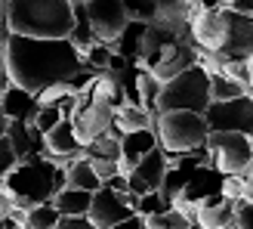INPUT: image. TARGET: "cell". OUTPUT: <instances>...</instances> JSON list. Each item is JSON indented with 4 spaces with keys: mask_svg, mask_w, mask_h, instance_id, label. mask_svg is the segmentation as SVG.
I'll return each instance as SVG.
<instances>
[{
    "mask_svg": "<svg viewBox=\"0 0 253 229\" xmlns=\"http://www.w3.org/2000/svg\"><path fill=\"white\" fill-rule=\"evenodd\" d=\"M9 81L41 96L56 84H68L84 68V56L71 41H37V37H3Z\"/></svg>",
    "mask_w": 253,
    "mask_h": 229,
    "instance_id": "obj_1",
    "label": "cell"
},
{
    "mask_svg": "<svg viewBox=\"0 0 253 229\" xmlns=\"http://www.w3.org/2000/svg\"><path fill=\"white\" fill-rule=\"evenodd\" d=\"M0 22L9 34L37 41H68L74 28L71 0H3Z\"/></svg>",
    "mask_w": 253,
    "mask_h": 229,
    "instance_id": "obj_2",
    "label": "cell"
},
{
    "mask_svg": "<svg viewBox=\"0 0 253 229\" xmlns=\"http://www.w3.org/2000/svg\"><path fill=\"white\" fill-rule=\"evenodd\" d=\"M3 189L9 192L12 205L19 211H28L37 205L53 201L62 189H65V168L53 158H31L19 161L16 168L6 173Z\"/></svg>",
    "mask_w": 253,
    "mask_h": 229,
    "instance_id": "obj_3",
    "label": "cell"
},
{
    "mask_svg": "<svg viewBox=\"0 0 253 229\" xmlns=\"http://www.w3.org/2000/svg\"><path fill=\"white\" fill-rule=\"evenodd\" d=\"M155 133H158V146L170 158V155H185V152L207 146L210 127L204 121V114H195V112H158Z\"/></svg>",
    "mask_w": 253,
    "mask_h": 229,
    "instance_id": "obj_4",
    "label": "cell"
},
{
    "mask_svg": "<svg viewBox=\"0 0 253 229\" xmlns=\"http://www.w3.org/2000/svg\"><path fill=\"white\" fill-rule=\"evenodd\" d=\"M210 106V74L195 65L161 87L158 112H195L204 114Z\"/></svg>",
    "mask_w": 253,
    "mask_h": 229,
    "instance_id": "obj_5",
    "label": "cell"
},
{
    "mask_svg": "<svg viewBox=\"0 0 253 229\" xmlns=\"http://www.w3.org/2000/svg\"><path fill=\"white\" fill-rule=\"evenodd\" d=\"M210 164L225 176H244L253 168V136L244 133H210L207 136Z\"/></svg>",
    "mask_w": 253,
    "mask_h": 229,
    "instance_id": "obj_6",
    "label": "cell"
},
{
    "mask_svg": "<svg viewBox=\"0 0 253 229\" xmlns=\"http://www.w3.org/2000/svg\"><path fill=\"white\" fill-rule=\"evenodd\" d=\"M210 133H244L253 136V96H238L229 103H210L204 112Z\"/></svg>",
    "mask_w": 253,
    "mask_h": 229,
    "instance_id": "obj_7",
    "label": "cell"
},
{
    "mask_svg": "<svg viewBox=\"0 0 253 229\" xmlns=\"http://www.w3.org/2000/svg\"><path fill=\"white\" fill-rule=\"evenodd\" d=\"M222 65H244V62L253 56V19L241 16L225 6V37H222V47L219 53H213Z\"/></svg>",
    "mask_w": 253,
    "mask_h": 229,
    "instance_id": "obj_8",
    "label": "cell"
},
{
    "mask_svg": "<svg viewBox=\"0 0 253 229\" xmlns=\"http://www.w3.org/2000/svg\"><path fill=\"white\" fill-rule=\"evenodd\" d=\"M86 16H90L93 34L99 44H115L121 31L126 28V22H130L121 0H86Z\"/></svg>",
    "mask_w": 253,
    "mask_h": 229,
    "instance_id": "obj_9",
    "label": "cell"
},
{
    "mask_svg": "<svg viewBox=\"0 0 253 229\" xmlns=\"http://www.w3.org/2000/svg\"><path fill=\"white\" fill-rule=\"evenodd\" d=\"M198 59H201V50H198V44L192 41V34H188V37H179L176 44H170L167 50H164L161 59H158V65L148 68V71L155 74L161 84H167V81H173V78H179L182 71L195 68Z\"/></svg>",
    "mask_w": 253,
    "mask_h": 229,
    "instance_id": "obj_10",
    "label": "cell"
},
{
    "mask_svg": "<svg viewBox=\"0 0 253 229\" xmlns=\"http://www.w3.org/2000/svg\"><path fill=\"white\" fill-rule=\"evenodd\" d=\"M71 121H74V130H78V139L86 146V143H93V139H99L102 133L115 130V109L108 103L86 99V103H81L78 114H74Z\"/></svg>",
    "mask_w": 253,
    "mask_h": 229,
    "instance_id": "obj_11",
    "label": "cell"
},
{
    "mask_svg": "<svg viewBox=\"0 0 253 229\" xmlns=\"http://www.w3.org/2000/svg\"><path fill=\"white\" fill-rule=\"evenodd\" d=\"M164 173H167V152L158 146L155 152H148V155L139 161L130 173H126V176H130V192L139 195V198L148 195V192H161Z\"/></svg>",
    "mask_w": 253,
    "mask_h": 229,
    "instance_id": "obj_12",
    "label": "cell"
},
{
    "mask_svg": "<svg viewBox=\"0 0 253 229\" xmlns=\"http://www.w3.org/2000/svg\"><path fill=\"white\" fill-rule=\"evenodd\" d=\"M133 208L124 201V195L111 192V189H99V192H93V205H90V214L86 217L93 220L96 229H115L118 223H124L126 217H133Z\"/></svg>",
    "mask_w": 253,
    "mask_h": 229,
    "instance_id": "obj_13",
    "label": "cell"
},
{
    "mask_svg": "<svg viewBox=\"0 0 253 229\" xmlns=\"http://www.w3.org/2000/svg\"><path fill=\"white\" fill-rule=\"evenodd\" d=\"M225 37V6L204 9L192 19V41L198 44L201 53H219Z\"/></svg>",
    "mask_w": 253,
    "mask_h": 229,
    "instance_id": "obj_14",
    "label": "cell"
},
{
    "mask_svg": "<svg viewBox=\"0 0 253 229\" xmlns=\"http://www.w3.org/2000/svg\"><path fill=\"white\" fill-rule=\"evenodd\" d=\"M192 3L188 0H158V9H155V19L151 25L170 31L173 37H188L192 34Z\"/></svg>",
    "mask_w": 253,
    "mask_h": 229,
    "instance_id": "obj_15",
    "label": "cell"
},
{
    "mask_svg": "<svg viewBox=\"0 0 253 229\" xmlns=\"http://www.w3.org/2000/svg\"><path fill=\"white\" fill-rule=\"evenodd\" d=\"M222 180H225V173H219L216 168H210V164L207 168H198L179 198H185V201H192L195 208H201V205H207L213 198H222Z\"/></svg>",
    "mask_w": 253,
    "mask_h": 229,
    "instance_id": "obj_16",
    "label": "cell"
},
{
    "mask_svg": "<svg viewBox=\"0 0 253 229\" xmlns=\"http://www.w3.org/2000/svg\"><path fill=\"white\" fill-rule=\"evenodd\" d=\"M46 155L53 161H74L84 155V143L78 139L74 121H62L53 133H46Z\"/></svg>",
    "mask_w": 253,
    "mask_h": 229,
    "instance_id": "obj_17",
    "label": "cell"
},
{
    "mask_svg": "<svg viewBox=\"0 0 253 229\" xmlns=\"http://www.w3.org/2000/svg\"><path fill=\"white\" fill-rule=\"evenodd\" d=\"M158 149V133L155 130H136L121 136V173H130L148 152Z\"/></svg>",
    "mask_w": 253,
    "mask_h": 229,
    "instance_id": "obj_18",
    "label": "cell"
},
{
    "mask_svg": "<svg viewBox=\"0 0 253 229\" xmlns=\"http://www.w3.org/2000/svg\"><path fill=\"white\" fill-rule=\"evenodd\" d=\"M0 109H3L6 121H22V124H31L37 118V112H41V103H37V96L22 90V87L12 84L9 90L0 96Z\"/></svg>",
    "mask_w": 253,
    "mask_h": 229,
    "instance_id": "obj_19",
    "label": "cell"
},
{
    "mask_svg": "<svg viewBox=\"0 0 253 229\" xmlns=\"http://www.w3.org/2000/svg\"><path fill=\"white\" fill-rule=\"evenodd\" d=\"M235 205H238V201L213 198V201H207V205L198 208L195 223L201 229H232L235 226Z\"/></svg>",
    "mask_w": 253,
    "mask_h": 229,
    "instance_id": "obj_20",
    "label": "cell"
},
{
    "mask_svg": "<svg viewBox=\"0 0 253 229\" xmlns=\"http://www.w3.org/2000/svg\"><path fill=\"white\" fill-rule=\"evenodd\" d=\"M145 28H148V22H126V28L121 31L118 41L111 44V50H115L118 56H124L126 62L139 65V59H142V37H145Z\"/></svg>",
    "mask_w": 253,
    "mask_h": 229,
    "instance_id": "obj_21",
    "label": "cell"
},
{
    "mask_svg": "<svg viewBox=\"0 0 253 229\" xmlns=\"http://www.w3.org/2000/svg\"><path fill=\"white\" fill-rule=\"evenodd\" d=\"M62 168H65V186L68 189H84V192H99V189H102L99 173L90 168V161L84 155L74 158V161H65Z\"/></svg>",
    "mask_w": 253,
    "mask_h": 229,
    "instance_id": "obj_22",
    "label": "cell"
},
{
    "mask_svg": "<svg viewBox=\"0 0 253 229\" xmlns=\"http://www.w3.org/2000/svg\"><path fill=\"white\" fill-rule=\"evenodd\" d=\"M115 130L124 133H136V130H155V114H148L139 106H124L115 112Z\"/></svg>",
    "mask_w": 253,
    "mask_h": 229,
    "instance_id": "obj_23",
    "label": "cell"
},
{
    "mask_svg": "<svg viewBox=\"0 0 253 229\" xmlns=\"http://www.w3.org/2000/svg\"><path fill=\"white\" fill-rule=\"evenodd\" d=\"M56 211L62 217H84L90 214V205H93V192H84V189H62V192L53 198Z\"/></svg>",
    "mask_w": 253,
    "mask_h": 229,
    "instance_id": "obj_24",
    "label": "cell"
},
{
    "mask_svg": "<svg viewBox=\"0 0 253 229\" xmlns=\"http://www.w3.org/2000/svg\"><path fill=\"white\" fill-rule=\"evenodd\" d=\"M68 41L81 50V56L90 50L96 41V34H93V25H90V16H86V3L84 0H74V28H71V37Z\"/></svg>",
    "mask_w": 253,
    "mask_h": 229,
    "instance_id": "obj_25",
    "label": "cell"
},
{
    "mask_svg": "<svg viewBox=\"0 0 253 229\" xmlns=\"http://www.w3.org/2000/svg\"><path fill=\"white\" fill-rule=\"evenodd\" d=\"M84 158H105V161H121V133L108 130L99 139L84 146Z\"/></svg>",
    "mask_w": 253,
    "mask_h": 229,
    "instance_id": "obj_26",
    "label": "cell"
},
{
    "mask_svg": "<svg viewBox=\"0 0 253 229\" xmlns=\"http://www.w3.org/2000/svg\"><path fill=\"white\" fill-rule=\"evenodd\" d=\"M250 90L241 84L229 78V74H210V103H229V99H238V96H247Z\"/></svg>",
    "mask_w": 253,
    "mask_h": 229,
    "instance_id": "obj_27",
    "label": "cell"
},
{
    "mask_svg": "<svg viewBox=\"0 0 253 229\" xmlns=\"http://www.w3.org/2000/svg\"><path fill=\"white\" fill-rule=\"evenodd\" d=\"M62 220V214L56 211L53 201H46V205H37V208H28L22 217V226L25 229H56Z\"/></svg>",
    "mask_w": 253,
    "mask_h": 229,
    "instance_id": "obj_28",
    "label": "cell"
},
{
    "mask_svg": "<svg viewBox=\"0 0 253 229\" xmlns=\"http://www.w3.org/2000/svg\"><path fill=\"white\" fill-rule=\"evenodd\" d=\"M192 173L195 171H185V168H179V164H167V173H164V183H161V195L167 201L179 198L185 192L188 180H192Z\"/></svg>",
    "mask_w": 253,
    "mask_h": 229,
    "instance_id": "obj_29",
    "label": "cell"
},
{
    "mask_svg": "<svg viewBox=\"0 0 253 229\" xmlns=\"http://www.w3.org/2000/svg\"><path fill=\"white\" fill-rule=\"evenodd\" d=\"M139 99H142V109L148 112V114H158V96H161V81L151 74L148 68H142L139 65Z\"/></svg>",
    "mask_w": 253,
    "mask_h": 229,
    "instance_id": "obj_30",
    "label": "cell"
},
{
    "mask_svg": "<svg viewBox=\"0 0 253 229\" xmlns=\"http://www.w3.org/2000/svg\"><path fill=\"white\" fill-rule=\"evenodd\" d=\"M192 223H195L192 217L179 214L176 208L161 211V214H155V217H145V229H188Z\"/></svg>",
    "mask_w": 253,
    "mask_h": 229,
    "instance_id": "obj_31",
    "label": "cell"
},
{
    "mask_svg": "<svg viewBox=\"0 0 253 229\" xmlns=\"http://www.w3.org/2000/svg\"><path fill=\"white\" fill-rule=\"evenodd\" d=\"M121 6L130 16V22H151L158 9V0H121Z\"/></svg>",
    "mask_w": 253,
    "mask_h": 229,
    "instance_id": "obj_32",
    "label": "cell"
},
{
    "mask_svg": "<svg viewBox=\"0 0 253 229\" xmlns=\"http://www.w3.org/2000/svg\"><path fill=\"white\" fill-rule=\"evenodd\" d=\"M59 124H62V112H59L56 106H41L37 118L31 121V127H34L37 133H43V136H46V133H53Z\"/></svg>",
    "mask_w": 253,
    "mask_h": 229,
    "instance_id": "obj_33",
    "label": "cell"
},
{
    "mask_svg": "<svg viewBox=\"0 0 253 229\" xmlns=\"http://www.w3.org/2000/svg\"><path fill=\"white\" fill-rule=\"evenodd\" d=\"M173 208V201H167L161 192H148V195H142L139 198V205H136V214L139 217H155V214H161V211H170Z\"/></svg>",
    "mask_w": 253,
    "mask_h": 229,
    "instance_id": "obj_34",
    "label": "cell"
},
{
    "mask_svg": "<svg viewBox=\"0 0 253 229\" xmlns=\"http://www.w3.org/2000/svg\"><path fill=\"white\" fill-rule=\"evenodd\" d=\"M222 198L241 201V198H244V176H238V173L225 176V180H222Z\"/></svg>",
    "mask_w": 253,
    "mask_h": 229,
    "instance_id": "obj_35",
    "label": "cell"
},
{
    "mask_svg": "<svg viewBox=\"0 0 253 229\" xmlns=\"http://www.w3.org/2000/svg\"><path fill=\"white\" fill-rule=\"evenodd\" d=\"M86 161H90V168L99 173V180H111V176H115V173H121V161H105V158H86Z\"/></svg>",
    "mask_w": 253,
    "mask_h": 229,
    "instance_id": "obj_36",
    "label": "cell"
},
{
    "mask_svg": "<svg viewBox=\"0 0 253 229\" xmlns=\"http://www.w3.org/2000/svg\"><path fill=\"white\" fill-rule=\"evenodd\" d=\"M235 226L238 229H253V201H238L235 205Z\"/></svg>",
    "mask_w": 253,
    "mask_h": 229,
    "instance_id": "obj_37",
    "label": "cell"
},
{
    "mask_svg": "<svg viewBox=\"0 0 253 229\" xmlns=\"http://www.w3.org/2000/svg\"><path fill=\"white\" fill-rule=\"evenodd\" d=\"M102 186L111 189V192H118V195H126V192H130V176H126V173H115V176H111V180H105Z\"/></svg>",
    "mask_w": 253,
    "mask_h": 229,
    "instance_id": "obj_38",
    "label": "cell"
},
{
    "mask_svg": "<svg viewBox=\"0 0 253 229\" xmlns=\"http://www.w3.org/2000/svg\"><path fill=\"white\" fill-rule=\"evenodd\" d=\"M56 229H96V226H93V220L84 214V217H62Z\"/></svg>",
    "mask_w": 253,
    "mask_h": 229,
    "instance_id": "obj_39",
    "label": "cell"
},
{
    "mask_svg": "<svg viewBox=\"0 0 253 229\" xmlns=\"http://www.w3.org/2000/svg\"><path fill=\"white\" fill-rule=\"evenodd\" d=\"M9 87H12V81H9V68H6V50H3V41H0V96Z\"/></svg>",
    "mask_w": 253,
    "mask_h": 229,
    "instance_id": "obj_40",
    "label": "cell"
},
{
    "mask_svg": "<svg viewBox=\"0 0 253 229\" xmlns=\"http://www.w3.org/2000/svg\"><path fill=\"white\" fill-rule=\"evenodd\" d=\"M192 3V12L198 16V12H204V9H219V0H188Z\"/></svg>",
    "mask_w": 253,
    "mask_h": 229,
    "instance_id": "obj_41",
    "label": "cell"
},
{
    "mask_svg": "<svg viewBox=\"0 0 253 229\" xmlns=\"http://www.w3.org/2000/svg\"><path fill=\"white\" fill-rule=\"evenodd\" d=\"M115 229H145V217L133 214V217H126V220H124V223H118Z\"/></svg>",
    "mask_w": 253,
    "mask_h": 229,
    "instance_id": "obj_42",
    "label": "cell"
},
{
    "mask_svg": "<svg viewBox=\"0 0 253 229\" xmlns=\"http://www.w3.org/2000/svg\"><path fill=\"white\" fill-rule=\"evenodd\" d=\"M229 9H235V12H241V16H250L253 19V0H235Z\"/></svg>",
    "mask_w": 253,
    "mask_h": 229,
    "instance_id": "obj_43",
    "label": "cell"
},
{
    "mask_svg": "<svg viewBox=\"0 0 253 229\" xmlns=\"http://www.w3.org/2000/svg\"><path fill=\"white\" fill-rule=\"evenodd\" d=\"M0 229H25V226H22L19 217H12V214H3V217H0Z\"/></svg>",
    "mask_w": 253,
    "mask_h": 229,
    "instance_id": "obj_44",
    "label": "cell"
},
{
    "mask_svg": "<svg viewBox=\"0 0 253 229\" xmlns=\"http://www.w3.org/2000/svg\"><path fill=\"white\" fill-rule=\"evenodd\" d=\"M244 201H253V168L244 173Z\"/></svg>",
    "mask_w": 253,
    "mask_h": 229,
    "instance_id": "obj_45",
    "label": "cell"
},
{
    "mask_svg": "<svg viewBox=\"0 0 253 229\" xmlns=\"http://www.w3.org/2000/svg\"><path fill=\"white\" fill-rule=\"evenodd\" d=\"M244 71H247V90L253 93V56L244 62Z\"/></svg>",
    "mask_w": 253,
    "mask_h": 229,
    "instance_id": "obj_46",
    "label": "cell"
},
{
    "mask_svg": "<svg viewBox=\"0 0 253 229\" xmlns=\"http://www.w3.org/2000/svg\"><path fill=\"white\" fill-rule=\"evenodd\" d=\"M6 124H9V121H6V114H3V109H0V136L6 133Z\"/></svg>",
    "mask_w": 253,
    "mask_h": 229,
    "instance_id": "obj_47",
    "label": "cell"
},
{
    "mask_svg": "<svg viewBox=\"0 0 253 229\" xmlns=\"http://www.w3.org/2000/svg\"><path fill=\"white\" fill-rule=\"evenodd\" d=\"M235 3V0H219V6H232Z\"/></svg>",
    "mask_w": 253,
    "mask_h": 229,
    "instance_id": "obj_48",
    "label": "cell"
},
{
    "mask_svg": "<svg viewBox=\"0 0 253 229\" xmlns=\"http://www.w3.org/2000/svg\"><path fill=\"white\" fill-rule=\"evenodd\" d=\"M0 217H3V208H0Z\"/></svg>",
    "mask_w": 253,
    "mask_h": 229,
    "instance_id": "obj_49",
    "label": "cell"
},
{
    "mask_svg": "<svg viewBox=\"0 0 253 229\" xmlns=\"http://www.w3.org/2000/svg\"><path fill=\"white\" fill-rule=\"evenodd\" d=\"M0 6H3V0H0Z\"/></svg>",
    "mask_w": 253,
    "mask_h": 229,
    "instance_id": "obj_50",
    "label": "cell"
},
{
    "mask_svg": "<svg viewBox=\"0 0 253 229\" xmlns=\"http://www.w3.org/2000/svg\"><path fill=\"white\" fill-rule=\"evenodd\" d=\"M232 229H238V226H232Z\"/></svg>",
    "mask_w": 253,
    "mask_h": 229,
    "instance_id": "obj_51",
    "label": "cell"
},
{
    "mask_svg": "<svg viewBox=\"0 0 253 229\" xmlns=\"http://www.w3.org/2000/svg\"><path fill=\"white\" fill-rule=\"evenodd\" d=\"M71 3H74V0H71Z\"/></svg>",
    "mask_w": 253,
    "mask_h": 229,
    "instance_id": "obj_52",
    "label": "cell"
},
{
    "mask_svg": "<svg viewBox=\"0 0 253 229\" xmlns=\"http://www.w3.org/2000/svg\"><path fill=\"white\" fill-rule=\"evenodd\" d=\"M0 25H3V22H0Z\"/></svg>",
    "mask_w": 253,
    "mask_h": 229,
    "instance_id": "obj_53",
    "label": "cell"
}]
</instances>
